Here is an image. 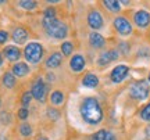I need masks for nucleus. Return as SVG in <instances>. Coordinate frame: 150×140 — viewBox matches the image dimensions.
Wrapping results in <instances>:
<instances>
[{
    "mask_svg": "<svg viewBox=\"0 0 150 140\" xmlns=\"http://www.w3.org/2000/svg\"><path fill=\"white\" fill-rule=\"evenodd\" d=\"M81 115L88 124L96 125L103 119V111L102 107L96 98L88 97L81 104Z\"/></svg>",
    "mask_w": 150,
    "mask_h": 140,
    "instance_id": "1",
    "label": "nucleus"
},
{
    "mask_svg": "<svg viewBox=\"0 0 150 140\" xmlns=\"http://www.w3.org/2000/svg\"><path fill=\"white\" fill-rule=\"evenodd\" d=\"M43 27L49 36L56 39H64L68 33L67 25L64 22L59 21L57 18H43Z\"/></svg>",
    "mask_w": 150,
    "mask_h": 140,
    "instance_id": "2",
    "label": "nucleus"
},
{
    "mask_svg": "<svg viewBox=\"0 0 150 140\" xmlns=\"http://www.w3.org/2000/svg\"><path fill=\"white\" fill-rule=\"evenodd\" d=\"M24 54H25V58H27L28 63H32V64H36L40 61L43 56V47L42 44L36 43V42H32V43L27 44V47L24 50Z\"/></svg>",
    "mask_w": 150,
    "mask_h": 140,
    "instance_id": "3",
    "label": "nucleus"
},
{
    "mask_svg": "<svg viewBox=\"0 0 150 140\" xmlns=\"http://www.w3.org/2000/svg\"><path fill=\"white\" fill-rule=\"evenodd\" d=\"M131 96L136 98V100H145L146 97L149 96V85L147 82L145 81H140V82H136L131 86Z\"/></svg>",
    "mask_w": 150,
    "mask_h": 140,
    "instance_id": "4",
    "label": "nucleus"
},
{
    "mask_svg": "<svg viewBox=\"0 0 150 140\" xmlns=\"http://www.w3.org/2000/svg\"><path fill=\"white\" fill-rule=\"evenodd\" d=\"M32 97H35L38 101H45L46 98V93H47V85L45 83L42 78H39L35 81V83L32 85Z\"/></svg>",
    "mask_w": 150,
    "mask_h": 140,
    "instance_id": "5",
    "label": "nucleus"
},
{
    "mask_svg": "<svg viewBox=\"0 0 150 140\" xmlns=\"http://www.w3.org/2000/svg\"><path fill=\"white\" fill-rule=\"evenodd\" d=\"M114 28L117 29V32L120 35H124V36H127L129 33L132 32V27H131V24L127 18H124V17H117L115 20H114Z\"/></svg>",
    "mask_w": 150,
    "mask_h": 140,
    "instance_id": "6",
    "label": "nucleus"
},
{
    "mask_svg": "<svg viewBox=\"0 0 150 140\" xmlns=\"http://www.w3.org/2000/svg\"><path fill=\"white\" fill-rule=\"evenodd\" d=\"M128 67L127 65H117L114 70L111 71V81L114 83H120V82H122L127 75H128Z\"/></svg>",
    "mask_w": 150,
    "mask_h": 140,
    "instance_id": "7",
    "label": "nucleus"
},
{
    "mask_svg": "<svg viewBox=\"0 0 150 140\" xmlns=\"http://www.w3.org/2000/svg\"><path fill=\"white\" fill-rule=\"evenodd\" d=\"M88 24H89V27L93 28V29H100L103 27V17L102 14L99 13V11L93 10L89 13V15H88Z\"/></svg>",
    "mask_w": 150,
    "mask_h": 140,
    "instance_id": "8",
    "label": "nucleus"
},
{
    "mask_svg": "<svg viewBox=\"0 0 150 140\" xmlns=\"http://www.w3.org/2000/svg\"><path fill=\"white\" fill-rule=\"evenodd\" d=\"M118 58V51L117 50H108V51H104V53L100 54V57L97 60L99 65H107L110 64L111 61Z\"/></svg>",
    "mask_w": 150,
    "mask_h": 140,
    "instance_id": "9",
    "label": "nucleus"
},
{
    "mask_svg": "<svg viewBox=\"0 0 150 140\" xmlns=\"http://www.w3.org/2000/svg\"><path fill=\"white\" fill-rule=\"evenodd\" d=\"M135 22H136V25L140 28H146L147 25H149L150 22V15L149 13L145 10H139L136 14H135Z\"/></svg>",
    "mask_w": 150,
    "mask_h": 140,
    "instance_id": "10",
    "label": "nucleus"
},
{
    "mask_svg": "<svg viewBox=\"0 0 150 140\" xmlns=\"http://www.w3.org/2000/svg\"><path fill=\"white\" fill-rule=\"evenodd\" d=\"M4 56L7 57L8 61H17V60H20L21 57V51H20V49L16 47V46H7L4 47Z\"/></svg>",
    "mask_w": 150,
    "mask_h": 140,
    "instance_id": "11",
    "label": "nucleus"
},
{
    "mask_svg": "<svg viewBox=\"0 0 150 140\" xmlns=\"http://www.w3.org/2000/svg\"><path fill=\"white\" fill-rule=\"evenodd\" d=\"M27 39H28V33L24 28L18 27V28L14 29V32H13V40H14L16 43L22 44V43H25Z\"/></svg>",
    "mask_w": 150,
    "mask_h": 140,
    "instance_id": "12",
    "label": "nucleus"
},
{
    "mask_svg": "<svg viewBox=\"0 0 150 140\" xmlns=\"http://www.w3.org/2000/svg\"><path fill=\"white\" fill-rule=\"evenodd\" d=\"M71 70L75 71V72H79V71L83 70V67H85V58L82 57V56H79V54H76V56H74L72 58H71Z\"/></svg>",
    "mask_w": 150,
    "mask_h": 140,
    "instance_id": "13",
    "label": "nucleus"
},
{
    "mask_svg": "<svg viewBox=\"0 0 150 140\" xmlns=\"http://www.w3.org/2000/svg\"><path fill=\"white\" fill-rule=\"evenodd\" d=\"M13 74H14V76L22 78V76H25L29 74V67H28V64H25V63H17V64L13 67Z\"/></svg>",
    "mask_w": 150,
    "mask_h": 140,
    "instance_id": "14",
    "label": "nucleus"
},
{
    "mask_svg": "<svg viewBox=\"0 0 150 140\" xmlns=\"http://www.w3.org/2000/svg\"><path fill=\"white\" fill-rule=\"evenodd\" d=\"M63 63V56L60 53H53L46 61V67L47 68H57Z\"/></svg>",
    "mask_w": 150,
    "mask_h": 140,
    "instance_id": "15",
    "label": "nucleus"
},
{
    "mask_svg": "<svg viewBox=\"0 0 150 140\" xmlns=\"http://www.w3.org/2000/svg\"><path fill=\"white\" fill-rule=\"evenodd\" d=\"M89 42H91V44L93 46L95 49H102L103 46H104V38H103L100 33L97 32H93L91 33V36H89Z\"/></svg>",
    "mask_w": 150,
    "mask_h": 140,
    "instance_id": "16",
    "label": "nucleus"
},
{
    "mask_svg": "<svg viewBox=\"0 0 150 140\" xmlns=\"http://www.w3.org/2000/svg\"><path fill=\"white\" fill-rule=\"evenodd\" d=\"M82 85L85 87H96L99 85V79L93 74H86L83 76V79H82Z\"/></svg>",
    "mask_w": 150,
    "mask_h": 140,
    "instance_id": "17",
    "label": "nucleus"
},
{
    "mask_svg": "<svg viewBox=\"0 0 150 140\" xmlns=\"http://www.w3.org/2000/svg\"><path fill=\"white\" fill-rule=\"evenodd\" d=\"M3 85L8 89H13L16 86V76L13 72H4L3 75Z\"/></svg>",
    "mask_w": 150,
    "mask_h": 140,
    "instance_id": "18",
    "label": "nucleus"
},
{
    "mask_svg": "<svg viewBox=\"0 0 150 140\" xmlns=\"http://www.w3.org/2000/svg\"><path fill=\"white\" fill-rule=\"evenodd\" d=\"M103 4L106 6V8L112 13H117V11L121 10V3L117 1V0H104L103 1Z\"/></svg>",
    "mask_w": 150,
    "mask_h": 140,
    "instance_id": "19",
    "label": "nucleus"
},
{
    "mask_svg": "<svg viewBox=\"0 0 150 140\" xmlns=\"http://www.w3.org/2000/svg\"><path fill=\"white\" fill-rule=\"evenodd\" d=\"M50 101L54 106H60L61 103L64 101V94L60 92V90H56V92H53L50 94Z\"/></svg>",
    "mask_w": 150,
    "mask_h": 140,
    "instance_id": "20",
    "label": "nucleus"
},
{
    "mask_svg": "<svg viewBox=\"0 0 150 140\" xmlns=\"http://www.w3.org/2000/svg\"><path fill=\"white\" fill-rule=\"evenodd\" d=\"M18 4L21 6L22 8H25V10H33V8H36V1H29V0H22V1H20Z\"/></svg>",
    "mask_w": 150,
    "mask_h": 140,
    "instance_id": "21",
    "label": "nucleus"
},
{
    "mask_svg": "<svg viewBox=\"0 0 150 140\" xmlns=\"http://www.w3.org/2000/svg\"><path fill=\"white\" fill-rule=\"evenodd\" d=\"M72 50H74V46L70 42H64V43L61 44V51H63L64 56H70L72 53Z\"/></svg>",
    "mask_w": 150,
    "mask_h": 140,
    "instance_id": "22",
    "label": "nucleus"
},
{
    "mask_svg": "<svg viewBox=\"0 0 150 140\" xmlns=\"http://www.w3.org/2000/svg\"><path fill=\"white\" fill-rule=\"evenodd\" d=\"M20 133H21L22 136H31V133H32V128H31V125L28 124H22L21 126H20Z\"/></svg>",
    "mask_w": 150,
    "mask_h": 140,
    "instance_id": "23",
    "label": "nucleus"
},
{
    "mask_svg": "<svg viewBox=\"0 0 150 140\" xmlns=\"http://www.w3.org/2000/svg\"><path fill=\"white\" fill-rule=\"evenodd\" d=\"M31 100H32V93L31 92H25L24 94H22V98H21V103H22V106L27 108V106L31 103Z\"/></svg>",
    "mask_w": 150,
    "mask_h": 140,
    "instance_id": "24",
    "label": "nucleus"
},
{
    "mask_svg": "<svg viewBox=\"0 0 150 140\" xmlns=\"http://www.w3.org/2000/svg\"><path fill=\"white\" fill-rule=\"evenodd\" d=\"M60 115H61V114H60V111H57L56 108H49V110H47V117L50 119L57 121V119L60 118Z\"/></svg>",
    "mask_w": 150,
    "mask_h": 140,
    "instance_id": "25",
    "label": "nucleus"
},
{
    "mask_svg": "<svg viewBox=\"0 0 150 140\" xmlns=\"http://www.w3.org/2000/svg\"><path fill=\"white\" fill-rule=\"evenodd\" d=\"M140 118L145 119V121H150V103L140 111Z\"/></svg>",
    "mask_w": 150,
    "mask_h": 140,
    "instance_id": "26",
    "label": "nucleus"
},
{
    "mask_svg": "<svg viewBox=\"0 0 150 140\" xmlns=\"http://www.w3.org/2000/svg\"><path fill=\"white\" fill-rule=\"evenodd\" d=\"M106 135H107V130H99V132H96L95 135H93V137H92V140H104L106 139Z\"/></svg>",
    "mask_w": 150,
    "mask_h": 140,
    "instance_id": "27",
    "label": "nucleus"
},
{
    "mask_svg": "<svg viewBox=\"0 0 150 140\" xmlns=\"http://www.w3.org/2000/svg\"><path fill=\"white\" fill-rule=\"evenodd\" d=\"M43 15H45L43 18H56V10H54L53 7H49V8L45 10Z\"/></svg>",
    "mask_w": 150,
    "mask_h": 140,
    "instance_id": "28",
    "label": "nucleus"
},
{
    "mask_svg": "<svg viewBox=\"0 0 150 140\" xmlns=\"http://www.w3.org/2000/svg\"><path fill=\"white\" fill-rule=\"evenodd\" d=\"M10 118H11V115H10V114L3 113L1 115H0V122H1V124H4V125L10 124V121H11Z\"/></svg>",
    "mask_w": 150,
    "mask_h": 140,
    "instance_id": "29",
    "label": "nucleus"
},
{
    "mask_svg": "<svg viewBox=\"0 0 150 140\" xmlns=\"http://www.w3.org/2000/svg\"><path fill=\"white\" fill-rule=\"evenodd\" d=\"M28 108H25V107H22V108H20L18 110V118L20 119H27L28 118Z\"/></svg>",
    "mask_w": 150,
    "mask_h": 140,
    "instance_id": "30",
    "label": "nucleus"
},
{
    "mask_svg": "<svg viewBox=\"0 0 150 140\" xmlns=\"http://www.w3.org/2000/svg\"><path fill=\"white\" fill-rule=\"evenodd\" d=\"M7 39H8V33L6 32V31H0V44L6 43Z\"/></svg>",
    "mask_w": 150,
    "mask_h": 140,
    "instance_id": "31",
    "label": "nucleus"
},
{
    "mask_svg": "<svg viewBox=\"0 0 150 140\" xmlns=\"http://www.w3.org/2000/svg\"><path fill=\"white\" fill-rule=\"evenodd\" d=\"M120 49H122V50H124L122 53H125V54L128 53V44H127V43H121V44H120Z\"/></svg>",
    "mask_w": 150,
    "mask_h": 140,
    "instance_id": "32",
    "label": "nucleus"
},
{
    "mask_svg": "<svg viewBox=\"0 0 150 140\" xmlns=\"http://www.w3.org/2000/svg\"><path fill=\"white\" fill-rule=\"evenodd\" d=\"M104 140H115V136L112 135L111 132H107V135H106V139Z\"/></svg>",
    "mask_w": 150,
    "mask_h": 140,
    "instance_id": "33",
    "label": "nucleus"
},
{
    "mask_svg": "<svg viewBox=\"0 0 150 140\" xmlns=\"http://www.w3.org/2000/svg\"><path fill=\"white\" fill-rule=\"evenodd\" d=\"M1 64H3V57H1V54H0V67H1Z\"/></svg>",
    "mask_w": 150,
    "mask_h": 140,
    "instance_id": "34",
    "label": "nucleus"
},
{
    "mask_svg": "<svg viewBox=\"0 0 150 140\" xmlns=\"http://www.w3.org/2000/svg\"><path fill=\"white\" fill-rule=\"evenodd\" d=\"M38 140H49V139H47V137H39Z\"/></svg>",
    "mask_w": 150,
    "mask_h": 140,
    "instance_id": "35",
    "label": "nucleus"
},
{
    "mask_svg": "<svg viewBox=\"0 0 150 140\" xmlns=\"http://www.w3.org/2000/svg\"><path fill=\"white\" fill-rule=\"evenodd\" d=\"M3 3H4V1H0V4H3Z\"/></svg>",
    "mask_w": 150,
    "mask_h": 140,
    "instance_id": "36",
    "label": "nucleus"
},
{
    "mask_svg": "<svg viewBox=\"0 0 150 140\" xmlns=\"http://www.w3.org/2000/svg\"><path fill=\"white\" fill-rule=\"evenodd\" d=\"M0 106H1V98H0Z\"/></svg>",
    "mask_w": 150,
    "mask_h": 140,
    "instance_id": "37",
    "label": "nucleus"
},
{
    "mask_svg": "<svg viewBox=\"0 0 150 140\" xmlns=\"http://www.w3.org/2000/svg\"><path fill=\"white\" fill-rule=\"evenodd\" d=\"M149 81H150V74H149Z\"/></svg>",
    "mask_w": 150,
    "mask_h": 140,
    "instance_id": "38",
    "label": "nucleus"
}]
</instances>
